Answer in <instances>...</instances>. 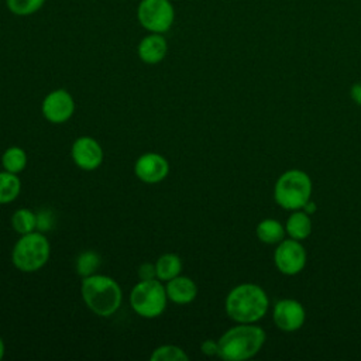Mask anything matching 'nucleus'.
<instances>
[{
  "instance_id": "12",
  "label": "nucleus",
  "mask_w": 361,
  "mask_h": 361,
  "mask_svg": "<svg viewBox=\"0 0 361 361\" xmlns=\"http://www.w3.org/2000/svg\"><path fill=\"white\" fill-rule=\"evenodd\" d=\"M134 172L135 176L145 183H158L166 178L169 164L162 155L157 152H147L135 161Z\"/></svg>"
},
{
  "instance_id": "22",
  "label": "nucleus",
  "mask_w": 361,
  "mask_h": 361,
  "mask_svg": "<svg viewBox=\"0 0 361 361\" xmlns=\"http://www.w3.org/2000/svg\"><path fill=\"white\" fill-rule=\"evenodd\" d=\"M99 267H100V255L94 251H83L76 258V271L83 278L96 274Z\"/></svg>"
},
{
  "instance_id": "10",
  "label": "nucleus",
  "mask_w": 361,
  "mask_h": 361,
  "mask_svg": "<svg viewBox=\"0 0 361 361\" xmlns=\"http://www.w3.org/2000/svg\"><path fill=\"white\" fill-rule=\"evenodd\" d=\"M75 111V102L69 92L63 89H56L48 93L42 102L44 117L54 124H61L68 121Z\"/></svg>"
},
{
  "instance_id": "29",
  "label": "nucleus",
  "mask_w": 361,
  "mask_h": 361,
  "mask_svg": "<svg viewBox=\"0 0 361 361\" xmlns=\"http://www.w3.org/2000/svg\"><path fill=\"white\" fill-rule=\"evenodd\" d=\"M3 355H4V341H3V338L0 337V360L3 358Z\"/></svg>"
},
{
  "instance_id": "6",
  "label": "nucleus",
  "mask_w": 361,
  "mask_h": 361,
  "mask_svg": "<svg viewBox=\"0 0 361 361\" xmlns=\"http://www.w3.org/2000/svg\"><path fill=\"white\" fill-rule=\"evenodd\" d=\"M166 290L159 279L140 281L130 293L133 310L147 319L158 317L166 307Z\"/></svg>"
},
{
  "instance_id": "24",
  "label": "nucleus",
  "mask_w": 361,
  "mask_h": 361,
  "mask_svg": "<svg viewBox=\"0 0 361 361\" xmlns=\"http://www.w3.org/2000/svg\"><path fill=\"white\" fill-rule=\"evenodd\" d=\"M54 226V214L51 210H39L37 213V231L45 233L48 230H51Z\"/></svg>"
},
{
  "instance_id": "23",
  "label": "nucleus",
  "mask_w": 361,
  "mask_h": 361,
  "mask_svg": "<svg viewBox=\"0 0 361 361\" xmlns=\"http://www.w3.org/2000/svg\"><path fill=\"white\" fill-rule=\"evenodd\" d=\"M188 358V354L180 347L172 344L161 345L151 354L152 361H186Z\"/></svg>"
},
{
  "instance_id": "7",
  "label": "nucleus",
  "mask_w": 361,
  "mask_h": 361,
  "mask_svg": "<svg viewBox=\"0 0 361 361\" xmlns=\"http://www.w3.org/2000/svg\"><path fill=\"white\" fill-rule=\"evenodd\" d=\"M140 25L148 32L165 34L175 23V7L171 0H141L135 11Z\"/></svg>"
},
{
  "instance_id": "9",
  "label": "nucleus",
  "mask_w": 361,
  "mask_h": 361,
  "mask_svg": "<svg viewBox=\"0 0 361 361\" xmlns=\"http://www.w3.org/2000/svg\"><path fill=\"white\" fill-rule=\"evenodd\" d=\"M272 319L279 330L292 333L305 324L306 310L296 299H281L274 305Z\"/></svg>"
},
{
  "instance_id": "17",
  "label": "nucleus",
  "mask_w": 361,
  "mask_h": 361,
  "mask_svg": "<svg viewBox=\"0 0 361 361\" xmlns=\"http://www.w3.org/2000/svg\"><path fill=\"white\" fill-rule=\"evenodd\" d=\"M155 271H157V279L166 282L180 274L182 261L176 254H171V252L164 254L157 259Z\"/></svg>"
},
{
  "instance_id": "5",
  "label": "nucleus",
  "mask_w": 361,
  "mask_h": 361,
  "mask_svg": "<svg viewBox=\"0 0 361 361\" xmlns=\"http://www.w3.org/2000/svg\"><path fill=\"white\" fill-rule=\"evenodd\" d=\"M51 254L48 238L41 231L23 234L14 244L11 261L14 267L23 272H34L42 268Z\"/></svg>"
},
{
  "instance_id": "4",
  "label": "nucleus",
  "mask_w": 361,
  "mask_h": 361,
  "mask_svg": "<svg viewBox=\"0 0 361 361\" xmlns=\"http://www.w3.org/2000/svg\"><path fill=\"white\" fill-rule=\"evenodd\" d=\"M312 179L302 169H288L275 182L274 199L285 210H299L312 197Z\"/></svg>"
},
{
  "instance_id": "20",
  "label": "nucleus",
  "mask_w": 361,
  "mask_h": 361,
  "mask_svg": "<svg viewBox=\"0 0 361 361\" xmlns=\"http://www.w3.org/2000/svg\"><path fill=\"white\" fill-rule=\"evenodd\" d=\"M11 226L18 234H27L37 230V213L30 209H18L11 217Z\"/></svg>"
},
{
  "instance_id": "16",
  "label": "nucleus",
  "mask_w": 361,
  "mask_h": 361,
  "mask_svg": "<svg viewBox=\"0 0 361 361\" xmlns=\"http://www.w3.org/2000/svg\"><path fill=\"white\" fill-rule=\"evenodd\" d=\"M255 234L264 244H278L285 238V224L276 219H264L257 224Z\"/></svg>"
},
{
  "instance_id": "11",
  "label": "nucleus",
  "mask_w": 361,
  "mask_h": 361,
  "mask_svg": "<svg viewBox=\"0 0 361 361\" xmlns=\"http://www.w3.org/2000/svg\"><path fill=\"white\" fill-rule=\"evenodd\" d=\"M71 155L73 162L85 171H93L100 166L103 161V149L100 144L92 137H79L72 144Z\"/></svg>"
},
{
  "instance_id": "3",
  "label": "nucleus",
  "mask_w": 361,
  "mask_h": 361,
  "mask_svg": "<svg viewBox=\"0 0 361 361\" xmlns=\"http://www.w3.org/2000/svg\"><path fill=\"white\" fill-rule=\"evenodd\" d=\"M80 293L87 307L97 316H111L121 305L123 293L118 283L107 276L93 274L83 278Z\"/></svg>"
},
{
  "instance_id": "2",
  "label": "nucleus",
  "mask_w": 361,
  "mask_h": 361,
  "mask_svg": "<svg viewBox=\"0 0 361 361\" xmlns=\"http://www.w3.org/2000/svg\"><path fill=\"white\" fill-rule=\"evenodd\" d=\"M267 340L265 330L255 323H238L219 340L217 355L227 361H244L259 353Z\"/></svg>"
},
{
  "instance_id": "19",
  "label": "nucleus",
  "mask_w": 361,
  "mask_h": 361,
  "mask_svg": "<svg viewBox=\"0 0 361 361\" xmlns=\"http://www.w3.org/2000/svg\"><path fill=\"white\" fill-rule=\"evenodd\" d=\"M3 169L11 173H20L27 166V154L20 147H10L1 155Z\"/></svg>"
},
{
  "instance_id": "14",
  "label": "nucleus",
  "mask_w": 361,
  "mask_h": 361,
  "mask_svg": "<svg viewBox=\"0 0 361 361\" xmlns=\"http://www.w3.org/2000/svg\"><path fill=\"white\" fill-rule=\"evenodd\" d=\"M165 290H166L168 299L178 305L190 303L197 296V286L193 282V279L188 276H180V275L166 281Z\"/></svg>"
},
{
  "instance_id": "27",
  "label": "nucleus",
  "mask_w": 361,
  "mask_h": 361,
  "mask_svg": "<svg viewBox=\"0 0 361 361\" xmlns=\"http://www.w3.org/2000/svg\"><path fill=\"white\" fill-rule=\"evenodd\" d=\"M350 97L358 106H361V82H357L350 89Z\"/></svg>"
},
{
  "instance_id": "25",
  "label": "nucleus",
  "mask_w": 361,
  "mask_h": 361,
  "mask_svg": "<svg viewBox=\"0 0 361 361\" xmlns=\"http://www.w3.org/2000/svg\"><path fill=\"white\" fill-rule=\"evenodd\" d=\"M138 276L140 281H149L157 278V271H155V264L145 262L138 268Z\"/></svg>"
},
{
  "instance_id": "13",
  "label": "nucleus",
  "mask_w": 361,
  "mask_h": 361,
  "mask_svg": "<svg viewBox=\"0 0 361 361\" xmlns=\"http://www.w3.org/2000/svg\"><path fill=\"white\" fill-rule=\"evenodd\" d=\"M168 52V42L164 37V34H157V32H149L145 35L137 47V54L138 58L148 65H155L159 63Z\"/></svg>"
},
{
  "instance_id": "15",
  "label": "nucleus",
  "mask_w": 361,
  "mask_h": 361,
  "mask_svg": "<svg viewBox=\"0 0 361 361\" xmlns=\"http://www.w3.org/2000/svg\"><path fill=\"white\" fill-rule=\"evenodd\" d=\"M285 231L293 240H306L312 233L310 214H307L303 209L293 210L285 223Z\"/></svg>"
},
{
  "instance_id": "18",
  "label": "nucleus",
  "mask_w": 361,
  "mask_h": 361,
  "mask_svg": "<svg viewBox=\"0 0 361 361\" xmlns=\"http://www.w3.org/2000/svg\"><path fill=\"white\" fill-rule=\"evenodd\" d=\"M21 189V182L17 173H11L7 171L0 172V204L13 202Z\"/></svg>"
},
{
  "instance_id": "1",
  "label": "nucleus",
  "mask_w": 361,
  "mask_h": 361,
  "mask_svg": "<svg viewBox=\"0 0 361 361\" xmlns=\"http://www.w3.org/2000/svg\"><path fill=\"white\" fill-rule=\"evenodd\" d=\"M224 307L227 316L237 323H257L267 314L269 299L259 285L245 282L228 292Z\"/></svg>"
},
{
  "instance_id": "26",
  "label": "nucleus",
  "mask_w": 361,
  "mask_h": 361,
  "mask_svg": "<svg viewBox=\"0 0 361 361\" xmlns=\"http://www.w3.org/2000/svg\"><path fill=\"white\" fill-rule=\"evenodd\" d=\"M202 353L206 354V355H217L219 353V344L217 341L214 340H206L202 343V347H200Z\"/></svg>"
},
{
  "instance_id": "28",
  "label": "nucleus",
  "mask_w": 361,
  "mask_h": 361,
  "mask_svg": "<svg viewBox=\"0 0 361 361\" xmlns=\"http://www.w3.org/2000/svg\"><path fill=\"white\" fill-rule=\"evenodd\" d=\"M303 210H305L307 214H312V213H314V212H316V204H314L312 200H309V202L305 204Z\"/></svg>"
},
{
  "instance_id": "21",
  "label": "nucleus",
  "mask_w": 361,
  "mask_h": 361,
  "mask_svg": "<svg viewBox=\"0 0 361 361\" xmlns=\"http://www.w3.org/2000/svg\"><path fill=\"white\" fill-rule=\"evenodd\" d=\"M45 0H6L7 10L17 17H28L39 11Z\"/></svg>"
},
{
  "instance_id": "8",
  "label": "nucleus",
  "mask_w": 361,
  "mask_h": 361,
  "mask_svg": "<svg viewBox=\"0 0 361 361\" xmlns=\"http://www.w3.org/2000/svg\"><path fill=\"white\" fill-rule=\"evenodd\" d=\"M306 250L300 241L293 238H283L276 244L274 252V262L278 271L283 275L293 276L303 271L306 265Z\"/></svg>"
}]
</instances>
